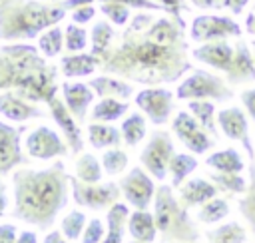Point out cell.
<instances>
[{
  "mask_svg": "<svg viewBox=\"0 0 255 243\" xmlns=\"http://www.w3.org/2000/svg\"><path fill=\"white\" fill-rule=\"evenodd\" d=\"M98 68L143 86L173 84L191 70L185 30L173 18H159L149 10L135 14L120 44L110 46Z\"/></svg>",
  "mask_w": 255,
  "mask_h": 243,
  "instance_id": "6da1fadb",
  "label": "cell"
},
{
  "mask_svg": "<svg viewBox=\"0 0 255 243\" xmlns=\"http://www.w3.org/2000/svg\"><path fill=\"white\" fill-rule=\"evenodd\" d=\"M14 207L12 217L48 231L70 199V175L64 161L44 169H16L12 175Z\"/></svg>",
  "mask_w": 255,
  "mask_h": 243,
  "instance_id": "7a4b0ae2",
  "label": "cell"
},
{
  "mask_svg": "<svg viewBox=\"0 0 255 243\" xmlns=\"http://www.w3.org/2000/svg\"><path fill=\"white\" fill-rule=\"evenodd\" d=\"M62 4L38 0H2L0 2V42H28L38 38L46 28L66 18Z\"/></svg>",
  "mask_w": 255,
  "mask_h": 243,
  "instance_id": "3957f363",
  "label": "cell"
},
{
  "mask_svg": "<svg viewBox=\"0 0 255 243\" xmlns=\"http://www.w3.org/2000/svg\"><path fill=\"white\" fill-rule=\"evenodd\" d=\"M153 219L157 233L161 235V243H175V241H199L201 233L193 223L189 209L183 207L179 197H175L171 185L159 183L153 195Z\"/></svg>",
  "mask_w": 255,
  "mask_h": 243,
  "instance_id": "277c9868",
  "label": "cell"
},
{
  "mask_svg": "<svg viewBox=\"0 0 255 243\" xmlns=\"http://www.w3.org/2000/svg\"><path fill=\"white\" fill-rule=\"evenodd\" d=\"M48 66L38 46L26 42H6L0 46V92L14 90L20 92L32 76Z\"/></svg>",
  "mask_w": 255,
  "mask_h": 243,
  "instance_id": "5b68a950",
  "label": "cell"
},
{
  "mask_svg": "<svg viewBox=\"0 0 255 243\" xmlns=\"http://www.w3.org/2000/svg\"><path fill=\"white\" fill-rule=\"evenodd\" d=\"M233 88L219 76L207 70H191L175 88L177 100H211V102H229L233 100Z\"/></svg>",
  "mask_w": 255,
  "mask_h": 243,
  "instance_id": "8992f818",
  "label": "cell"
},
{
  "mask_svg": "<svg viewBox=\"0 0 255 243\" xmlns=\"http://www.w3.org/2000/svg\"><path fill=\"white\" fill-rule=\"evenodd\" d=\"M70 189H72L74 201L92 211L112 207L116 201H120V195H122V189L116 181L86 183V181H80L78 177H70Z\"/></svg>",
  "mask_w": 255,
  "mask_h": 243,
  "instance_id": "52a82bcc",
  "label": "cell"
},
{
  "mask_svg": "<svg viewBox=\"0 0 255 243\" xmlns=\"http://www.w3.org/2000/svg\"><path fill=\"white\" fill-rule=\"evenodd\" d=\"M173 153H175V147H173L171 135L165 129H155L149 135V141L145 143L139 155V161L153 179L163 181L167 177V167Z\"/></svg>",
  "mask_w": 255,
  "mask_h": 243,
  "instance_id": "ba28073f",
  "label": "cell"
},
{
  "mask_svg": "<svg viewBox=\"0 0 255 243\" xmlns=\"http://www.w3.org/2000/svg\"><path fill=\"white\" fill-rule=\"evenodd\" d=\"M241 26L231 16H219V14H199L191 20L189 26V38L193 42H211V40H227V38H239Z\"/></svg>",
  "mask_w": 255,
  "mask_h": 243,
  "instance_id": "9c48e42d",
  "label": "cell"
},
{
  "mask_svg": "<svg viewBox=\"0 0 255 243\" xmlns=\"http://www.w3.org/2000/svg\"><path fill=\"white\" fill-rule=\"evenodd\" d=\"M122 195L126 201L135 209H149L155 195V181L143 167H131L120 181H118Z\"/></svg>",
  "mask_w": 255,
  "mask_h": 243,
  "instance_id": "30bf717a",
  "label": "cell"
},
{
  "mask_svg": "<svg viewBox=\"0 0 255 243\" xmlns=\"http://www.w3.org/2000/svg\"><path fill=\"white\" fill-rule=\"evenodd\" d=\"M135 106L153 125H163L173 112V92L161 86H147L135 94Z\"/></svg>",
  "mask_w": 255,
  "mask_h": 243,
  "instance_id": "8fae6325",
  "label": "cell"
},
{
  "mask_svg": "<svg viewBox=\"0 0 255 243\" xmlns=\"http://www.w3.org/2000/svg\"><path fill=\"white\" fill-rule=\"evenodd\" d=\"M171 129H173V133L177 135V139H179L193 155L207 153V151L215 145V137H211V135L197 123V120H195L189 112H185V110H181V112L175 114V118H173V122H171Z\"/></svg>",
  "mask_w": 255,
  "mask_h": 243,
  "instance_id": "7c38bea8",
  "label": "cell"
},
{
  "mask_svg": "<svg viewBox=\"0 0 255 243\" xmlns=\"http://www.w3.org/2000/svg\"><path fill=\"white\" fill-rule=\"evenodd\" d=\"M24 147L28 151L30 157L34 159H54V157H62L70 151L68 143L48 125H38L34 127L26 139H24Z\"/></svg>",
  "mask_w": 255,
  "mask_h": 243,
  "instance_id": "4fadbf2b",
  "label": "cell"
},
{
  "mask_svg": "<svg viewBox=\"0 0 255 243\" xmlns=\"http://www.w3.org/2000/svg\"><path fill=\"white\" fill-rule=\"evenodd\" d=\"M217 123H219L225 137H229L233 141H239L243 145L249 159L255 157V147H253L251 137H249V123H247V116H245L243 110H239L235 106L221 110L217 114Z\"/></svg>",
  "mask_w": 255,
  "mask_h": 243,
  "instance_id": "5bb4252c",
  "label": "cell"
},
{
  "mask_svg": "<svg viewBox=\"0 0 255 243\" xmlns=\"http://www.w3.org/2000/svg\"><path fill=\"white\" fill-rule=\"evenodd\" d=\"M24 125L14 127L0 120V175H6L14 167L26 163V157L22 153L20 137L24 133Z\"/></svg>",
  "mask_w": 255,
  "mask_h": 243,
  "instance_id": "9a60e30c",
  "label": "cell"
},
{
  "mask_svg": "<svg viewBox=\"0 0 255 243\" xmlns=\"http://www.w3.org/2000/svg\"><path fill=\"white\" fill-rule=\"evenodd\" d=\"M46 106H48V110H50L52 120L56 122V125H58L60 131L64 133V139H66L70 151H72L74 155H78V153L84 149V137H82V129H80L78 120L70 114V110L66 108L64 100H60L58 96H54Z\"/></svg>",
  "mask_w": 255,
  "mask_h": 243,
  "instance_id": "2e32d148",
  "label": "cell"
},
{
  "mask_svg": "<svg viewBox=\"0 0 255 243\" xmlns=\"http://www.w3.org/2000/svg\"><path fill=\"white\" fill-rule=\"evenodd\" d=\"M235 46L229 44L227 40H211V42H201L197 48L191 50V58L213 68L219 72H227L231 62H233Z\"/></svg>",
  "mask_w": 255,
  "mask_h": 243,
  "instance_id": "e0dca14e",
  "label": "cell"
},
{
  "mask_svg": "<svg viewBox=\"0 0 255 243\" xmlns=\"http://www.w3.org/2000/svg\"><path fill=\"white\" fill-rule=\"evenodd\" d=\"M0 116L6 118L8 122L22 123V122H28V120L42 118L44 112L40 110L38 104L20 98L14 90H4L0 94Z\"/></svg>",
  "mask_w": 255,
  "mask_h": 243,
  "instance_id": "ac0fdd59",
  "label": "cell"
},
{
  "mask_svg": "<svg viewBox=\"0 0 255 243\" xmlns=\"http://www.w3.org/2000/svg\"><path fill=\"white\" fill-rule=\"evenodd\" d=\"M62 96H64V104L70 110V114L78 120V123H84L86 116H88V108L92 106V102L96 98L94 90L82 82H64Z\"/></svg>",
  "mask_w": 255,
  "mask_h": 243,
  "instance_id": "d6986e66",
  "label": "cell"
},
{
  "mask_svg": "<svg viewBox=\"0 0 255 243\" xmlns=\"http://www.w3.org/2000/svg\"><path fill=\"white\" fill-rule=\"evenodd\" d=\"M227 82L231 86H239V84H247V82H255V58L249 50V44L239 40L235 44V54H233V62L229 66V70L225 72Z\"/></svg>",
  "mask_w": 255,
  "mask_h": 243,
  "instance_id": "ffe728a7",
  "label": "cell"
},
{
  "mask_svg": "<svg viewBox=\"0 0 255 243\" xmlns=\"http://www.w3.org/2000/svg\"><path fill=\"white\" fill-rule=\"evenodd\" d=\"M219 193V187L203 177H191L189 181H183L179 185V201L183 203V207L191 209L195 205H201L205 201H209L211 197H215Z\"/></svg>",
  "mask_w": 255,
  "mask_h": 243,
  "instance_id": "44dd1931",
  "label": "cell"
},
{
  "mask_svg": "<svg viewBox=\"0 0 255 243\" xmlns=\"http://www.w3.org/2000/svg\"><path fill=\"white\" fill-rule=\"evenodd\" d=\"M88 86L94 90L96 96L100 98H118V100H129L133 94V86L128 84L126 80H120L112 74H102L96 76L88 82Z\"/></svg>",
  "mask_w": 255,
  "mask_h": 243,
  "instance_id": "7402d4cb",
  "label": "cell"
},
{
  "mask_svg": "<svg viewBox=\"0 0 255 243\" xmlns=\"http://www.w3.org/2000/svg\"><path fill=\"white\" fill-rule=\"evenodd\" d=\"M100 66V60L90 52H76V54H66L60 60V70L66 78H84L92 76Z\"/></svg>",
  "mask_w": 255,
  "mask_h": 243,
  "instance_id": "603a6c76",
  "label": "cell"
},
{
  "mask_svg": "<svg viewBox=\"0 0 255 243\" xmlns=\"http://www.w3.org/2000/svg\"><path fill=\"white\" fill-rule=\"evenodd\" d=\"M128 231L137 241L153 243L157 239V227H155L153 213H149L147 209H135V211H131L128 215Z\"/></svg>",
  "mask_w": 255,
  "mask_h": 243,
  "instance_id": "cb8c5ba5",
  "label": "cell"
},
{
  "mask_svg": "<svg viewBox=\"0 0 255 243\" xmlns=\"http://www.w3.org/2000/svg\"><path fill=\"white\" fill-rule=\"evenodd\" d=\"M128 215H129L128 205H124L120 201H116L108 209V213H106V223H108L106 227H108V231H106L102 243H124V231H126Z\"/></svg>",
  "mask_w": 255,
  "mask_h": 243,
  "instance_id": "d4e9b609",
  "label": "cell"
},
{
  "mask_svg": "<svg viewBox=\"0 0 255 243\" xmlns=\"http://www.w3.org/2000/svg\"><path fill=\"white\" fill-rule=\"evenodd\" d=\"M88 141L96 149H106V147H118L124 139L118 127L108 125L106 122H92L88 125Z\"/></svg>",
  "mask_w": 255,
  "mask_h": 243,
  "instance_id": "484cf974",
  "label": "cell"
},
{
  "mask_svg": "<svg viewBox=\"0 0 255 243\" xmlns=\"http://www.w3.org/2000/svg\"><path fill=\"white\" fill-rule=\"evenodd\" d=\"M205 165L215 171H225V173H241L245 169V161L241 153L233 147L213 151L211 155L205 157Z\"/></svg>",
  "mask_w": 255,
  "mask_h": 243,
  "instance_id": "4316f807",
  "label": "cell"
},
{
  "mask_svg": "<svg viewBox=\"0 0 255 243\" xmlns=\"http://www.w3.org/2000/svg\"><path fill=\"white\" fill-rule=\"evenodd\" d=\"M129 110V102L118 100V98H102L94 108H92V122H106L112 123L120 118H124Z\"/></svg>",
  "mask_w": 255,
  "mask_h": 243,
  "instance_id": "83f0119b",
  "label": "cell"
},
{
  "mask_svg": "<svg viewBox=\"0 0 255 243\" xmlns=\"http://www.w3.org/2000/svg\"><path fill=\"white\" fill-rule=\"evenodd\" d=\"M189 114L197 120V123L211 135L219 137L217 133V123H215V106L211 100H189Z\"/></svg>",
  "mask_w": 255,
  "mask_h": 243,
  "instance_id": "f1b7e54d",
  "label": "cell"
},
{
  "mask_svg": "<svg viewBox=\"0 0 255 243\" xmlns=\"http://www.w3.org/2000/svg\"><path fill=\"white\" fill-rule=\"evenodd\" d=\"M207 243H245L247 241V229L237 221H227L223 225H217L215 229H209L205 233Z\"/></svg>",
  "mask_w": 255,
  "mask_h": 243,
  "instance_id": "f546056e",
  "label": "cell"
},
{
  "mask_svg": "<svg viewBox=\"0 0 255 243\" xmlns=\"http://www.w3.org/2000/svg\"><path fill=\"white\" fill-rule=\"evenodd\" d=\"M197 169V159L191 153H173L167 173L171 177V187H179Z\"/></svg>",
  "mask_w": 255,
  "mask_h": 243,
  "instance_id": "4dcf8cb0",
  "label": "cell"
},
{
  "mask_svg": "<svg viewBox=\"0 0 255 243\" xmlns=\"http://www.w3.org/2000/svg\"><path fill=\"white\" fill-rule=\"evenodd\" d=\"M114 38H116V32H114V28H112V24L110 22H106V20H100V22H96L94 26H92V32H90V52L100 60L108 50H110V46H112V42H114Z\"/></svg>",
  "mask_w": 255,
  "mask_h": 243,
  "instance_id": "1f68e13d",
  "label": "cell"
},
{
  "mask_svg": "<svg viewBox=\"0 0 255 243\" xmlns=\"http://www.w3.org/2000/svg\"><path fill=\"white\" fill-rule=\"evenodd\" d=\"M145 125H147V123H145V118H143L141 114H137V112L129 114V116L122 122V127H120L124 143H128L129 147H135V145L145 137V133H147V127H145Z\"/></svg>",
  "mask_w": 255,
  "mask_h": 243,
  "instance_id": "d6a6232c",
  "label": "cell"
},
{
  "mask_svg": "<svg viewBox=\"0 0 255 243\" xmlns=\"http://www.w3.org/2000/svg\"><path fill=\"white\" fill-rule=\"evenodd\" d=\"M64 48V30L56 24L46 28L40 36H38V50L44 58H56Z\"/></svg>",
  "mask_w": 255,
  "mask_h": 243,
  "instance_id": "836d02e7",
  "label": "cell"
},
{
  "mask_svg": "<svg viewBox=\"0 0 255 243\" xmlns=\"http://www.w3.org/2000/svg\"><path fill=\"white\" fill-rule=\"evenodd\" d=\"M76 177L86 183H98L104 177L102 161L92 153H82L76 159Z\"/></svg>",
  "mask_w": 255,
  "mask_h": 243,
  "instance_id": "e575fe53",
  "label": "cell"
},
{
  "mask_svg": "<svg viewBox=\"0 0 255 243\" xmlns=\"http://www.w3.org/2000/svg\"><path fill=\"white\" fill-rule=\"evenodd\" d=\"M239 213L255 233V157L249 159V183H247V191L239 199Z\"/></svg>",
  "mask_w": 255,
  "mask_h": 243,
  "instance_id": "d590c367",
  "label": "cell"
},
{
  "mask_svg": "<svg viewBox=\"0 0 255 243\" xmlns=\"http://www.w3.org/2000/svg\"><path fill=\"white\" fill-rule=\"evenodd\" d=\"M227 215H229V201L225 197H217V195L211 197L209 201L201 203V207L197 211V219L205 225H213Z\"/></svg>",
  "mask_w": 255,
  "mask_h": 243,
  "instance_id": "8d00e7d4",
  "label": "cell"
},
{
  "mask_svg": "<svg viewBox=\"0 0 255 243\" xmlns=\"http://www.w3.org/2000/svg\"><path fill=\"white\" fill-rule=\"evenodd\" d=\"M209 181H213L219 191H227V193H239L243 195L247 191V179L241 173H225V171H215L209 173Z\"/></svg>",
  "mask_w": 255,
  "mask_h": 243,
  "instance_id": "74e56055",
  "label": "cell"
},
{
  "mask_svg": "<svg viewBox=\"0 0 255 243\" xmlns=\"http://www.w3.org/2000/svg\"><path fill=\"white\" fill-rule=\"evenodd\" d=\"M88 219H86V213L80 211V209H72L70 213L64 215V219L60 221V231L64 233V237H68L70 241H76L82 237L84 233V227H86Z\"/></svg>",
  "mask_w": 255,
  "mask_h": 243,
  "instance_id": "f35d334b",
  "label": "cell"
},
{
  "mask_svg": "<svg viewBox=\"0 0 255 243\" xmlns=\"http://www.w3.org/2000/svg\"><path fill=\"white\" fill-rule=\"evenodd\" d=\"M86 46H88V32L80 24L70 22L64 28V48L70 54H76V52H84Z\"/></svg>",
  "mask_w": 255,
  "mask_h": 243,
  "instance_id": "ab89813d",
  "label": "cell"
},
{
  "mask_svg": "<svg viewBox=\"0 0 255 243\" xmlns=\"http://www.w3.org/2000/svg\"><path fill=\"white\" fill-rule=\"evenodd\" d=\"M100 161H102L104 173H108V175H118V173H122V171L128 167L129 157H128V153L122 151L120 147H110L108 151H104V155H102Z\"/></svg>",
  "mask_w": 255,
  "mask_h": 243,
  "instance_id": "60d3db41",
  "label": "cell"
},
{
  "mask_svg": "<svg viewBox=\"0 0 255 243\" xmlns=\"http://www.w3.org/2000/svg\"><path fill=\"white\" fill-rule=\"evenodd\" d=\"M102 14L116 26H126L131 18V12H129V6L122 4V2H102L100 6Z\"/></svg>",
  "mask_w": 255,
  "mask_h": 243,
  "instance_id": "b9f144b4",
  "label": "cell"
},
{
  "mask_svg": "<svg viewBox=\"0 0 255 243\" xmlns=\"http://www.w3.org/2000/svg\"><path fill=\"white\" fill-rule=\"evenodd\" d=\"M108 227L102 219L94 217V219H88L86 227H84V233H82V243H102L104 235H106Z\"/></svg>",
  "mask_w": 255,
  "mask_h": 243,
  "instance_id": "7bdbcfd3",
  "label": "cell"
},
{
  "mask_svg": "<svg viewBox=\"0 0 255 243\" xmlns=\"http://www.w3.org/2000/svg\"><path fill=\"white\" fill-rule=\"evenodd\" d=\"M153 2H157L159 6H161V10L165 12V14H169L183 30H185V20H183V10H185V2L183 0H153Z\"/></svg>",
  "mask_w": 255,
  "mask_h": 243,
  "instance_id": "ee69618b",
  "label": "cell"
},
{
  "mask_svg": "<svg viewBox=\"0 0 255 243\" xmlns=\"http://www.w3.org/2000/svg\"><path fill=\"white\" fill-rule=\"evenodd\" d=\"M94 16H96L94 4H84V6H78V8L72 10V22H74V24H80V26L88 24Z\"/></svg>",
  "mask_w": 255,
  "mask_h": 243,
  "instance_id": "f6af8a7d",
  "label": "cell"
},
{
  "mask_svg": "<svg viewBox=\"0 0 255 243\" xmlns=\"http://www.w3.org/2000/svg\"><path fill=\"white\" fill-rule=\"evenodd\" d=\"M100 2H122L129 8H137V10H149V12H163L161 6L153 0H100Z\"/></svg>",
  "mask_w": 255,
  "mask_h": 243,
  "instance_id": "bcb514c9",
  "label": "cell"
},
{
  "mask_svg": "<svg viewBox=\"0 0 255 243\" xmlns=\"http://www.w3.org/2000/svg\"><path fill=\"white\" fill-rule=\"evenodd\" d=\"M239 98H241V104H243V108H245L247 116L255 122V88L243 90V92L239 94Z\"/></svg>",
  "mask_w": 255,
  "mask_h": 243,
  "instance_id": "7dc6e473",
  "label": "cell"
},
{
  "mask_svg": "<svg viewBox=\"0 0 255 243\" xmlns=\"http://www.w3.org/2000/svg\"><path fill=\"white\" fill-rule=\"evenodd\" d=\"M18 229L12 223H0V243H16Z\"/></svg>",
  "mask_w": 255,
  "mask_h": 243,
  "instance_id": "c3c4849f",
  "label": "cell"
},
{
  "mask_svg": "<svg viewBox=\"0 0 255 243\" xmlns=\"http://www.w3.org/2000/svg\"><path fill=\"white\" fill-rule=\"evenodd\" d=\"M247 2H249V0H223V8H227L233 16H239V14L245 10Z\"/></svg>",
  "mask_w": 255,
  "mask_h": 243,
  "instance_id": "681fc988",
  "label": "cell"
},
{
  "mask_svg": "<svg viewBox=\"0 0 255 243\" xmlns=\"http://www.w3.org/2000/svg\"><path fill=\"white\" fill-rule=\"evenodd\" d=\"M195 8H201V10H219L223 8V0H189Z\"/></svg>",
  "mask_w": 255,
  "mask_h": 243,
  "instance_id": "f907efd6",
  "label": "cell"
},
{
  "mask_svg": "<svg viewBox=\"0 0 255 243\" xmlns=\"http://www.w3.org/2000/svg\"><path fill=\"white\" fill-rule=\"evenodd\" d=\"M42 243H72L68 237H64L62 231H48Z\"/></svg>",
  "mask_w": 255,
  "mask_h": 243,
  "instance_id": "816d5d0a",
  "label": "cell"
},
{
  "mask_svg": "<svg viewBox=\"0 0 255 243\" xmlns=\"http://www.w3.org/2000/svg\"><path fill=\"white\" fill-rule=\"evenodd\" d=\"M16 243H38V235H36V231L24 229V231H20V233H18Z\"/></svg>",
  "mask_w": 255,
  "mask_h": 243,
  "instance_id": "f5cc1de1",
  "label": "cell"
},
{
  "mask_svg": "<svg viewBox=\"0 0 255 243\" xmlns=\"http://www.w3.org/2000/svg\"><path fill=\"white\" fill-rule=\"evenodd\" d=\"M8 211V195H6V185L0 181V217Z\"/></svg>",
  "mask_w": 255,
  "mask_h": 243,
  "instance_id": "db71d44e",
  "label": "cell"
},
{
  "mask_svg": "<svg viewBox=\"0 0 255 243\" xmlns=\"http://www.w3.org/2000/svg\"><path fill=\"white\" fill-rule=\"evenodd\" d=\"M94 0H64V2H60L66 10H74V8H78V6H84V4H92Z\"/></svg>",
  "mask_w": 255,
  "mask_h": 243,
  "instance_id": "11a10c76",
  "label": "cell"
},
{
  "mask_svg": "<svg viewBox=\"0 0 255 243\" xmlns=\"http://www.w3.org/2000/svg\"><path fill=\"white\" fill-rule=\"evenodd\" d=\"M245 28H247V32H249L251 36H255V12H251V14L247 16V20H245Z\"/></svg>",
  "mask_w": 255,
  "mask_h": 243,
  "instance_id": "9f6ffc18",
  "label": "cell"
},
{
  "mask_svg": "<svg viewBox=\"0 0 255 243\" xmlns=\"http://www.w3.org/2000/svg\"><path fill=\"white\" fill-rule=\"evenodd\" d=\"M251 52H253V58H255V40L251 42Z\"/></svg>",
  "mask_w": 255,
  "mask_h": 243,
  "instance_id": "6f0895ef",
  "label": "cell"
},
{
  "mask_svg": "<svg viewBox=\"0 0 255 243\" xmlns=\"http://www.w3.org/2000/svg\"><path fill=\"white\" fill-rule=\"evenodd\" d=\"M128 243H145V241H137V239H133V241H128Z\"/></svg>",
  "mask_w": 255,
  "mask_h": 243,
  "instance_id": "680465c9",
  "label": "cell"
},
{
  "mask_svg": "<svg viewBox=\"0 0 255 243\" xmlns=\"http://www.w3.org/2000/svg\"><path fill=\"white\" fill-rule=\"evenodd\" d=\"M175 243H187V241H175ZM191 243H199V241H191Z\"/></svg>",
  "mask_w": 255,
  "mask_h": 243,
  "instance_id": "91938a15",
  "label": "cell"
},
{
  "mask_svg": "<svg viewBox=\"0 0 255 243\" xmlns=\"http://www.w3.org/2000/svg\"><path fill=\"white\" fill-rule=\"evenodd\" d=\"M44 2H58V0H44Z\"/></svg>",
  "mask_w": 255,
  "mask_h": 243,
  "instance_id": "94428289",
  "label": "cell"
},
{
  "mask_svg": "<svg viewBox=\"0 0 255 243\" xmlns=\"http://www.w3.org/2000/svg\"><path fill=\"white\" fill-rule=\"evenodd\" d=\"M0 2H2V0H0Z\"/></svg>",
  "mask_w": 255,
  "mask_h": 243,
  "instance_id": "6125c7cd",
  "label": "cell"
}]
</instances>
